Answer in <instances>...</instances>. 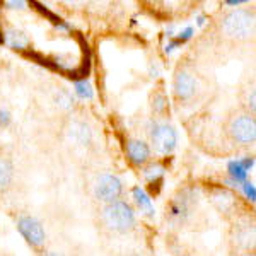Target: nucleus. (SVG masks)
Returning a JSON list of instances; mask_svg holds the SVG:
<instances>
[{
    "instance_id": "1",
    "label": "nucleus",
    "mask_w": 256,
    "mask_h": 256,
    "mask_svg": "<svg viewBox=\"0 0 256 256\" xmlns=\"http://www.w3.org/2000/svg\"><path fill=\"white\" fill-rule=\"evenodd\" d=\"M102 222L114 232H128L135 226V212L125 202H113L102 208Z\"/></svg>"
},
{
    "instance_id": "6",
    "label": "nucleus",
    "mask_w": 256,
    "mask_h": 256,
    "mask_svg": "<svg viewBox=\"0 0 256 256\" xmlns=\"http://www.w3.org/2000/svg\"><path fill=\"white\" fill-rule=\"evenodd\" d=\"M230 135L239 144H251L256 138V123L253 116H238L230 123Z\"/></svg>"
},
{
    "instance_id": "10",
    "label": "nucleus",
    "mask_w": 256,
    "mask_h": 256,
    "mask_svg": "<svg viewBox=\"0 0 256 256\" xmlns=\"http://www.w3.org/2000/svg\"><path fill=\"white\" fill-rule=\"evenodd\" d=\"M134 198H135V204L138 205V208L142 210V212H146L148 217H154L156 210H154V205H152L150 202V196L147 195L146 192H144L142 188H134Z\"/></svg>"
},
{
    "instance_id": "9",
    "label": "nucleus",
    "mask_w": 256,
    "mask_h": 256,
    "mask_svg": "<svg viewBox=\"0 0 256 256\" xmlns=\"http://www.w3.org/2000/svg\"><path fill=\"white\" fill-rule=\"evenodd\" d=\"M68 137L72 138L74 142L80 144V146H88L90 142V130L86 123L74 122L72 125L68 126Z\"/></svg>"
},
{
    "instance_id": "23",
    "label": "nucleus",
    "mask_w": 256,
    "mask_h": 256,
    "mask_svg": "<svg viewBox=\"0 0 256 256\" xmlns=\"http://www.w3.org/2000/svg\"><path fill=\"white\" fill-rule=\"evenodd\" d=\"M7 6H10L12 9H18V7L19 9H22V7L26 6V2H7Z\"/></svg>"
},
{
    "instance_id": "8",
    "label": "nucleus",
    "mask_w": 256,
    "mask_h": 256,
    "mask_svg": "<svg viewBox=\"0 0 256 256\" xmlns=\"http://www.w3.org/2000/svg\"><path fill=\"white\" fill-rule=\"evenodd\" d=\"M196 89V80L188 72H180L174 79V92L180 99H188Z\"/></svg>"
},
{
    "instance_id": "7",
    "label": "nucleus",
    "mask_w": 256,
    "mask_h": 256,
    "mask_svg": "<svg viewBox=\"0 0 256 256\" xmlns=\"http://www.w3.org/2000/svg\"><path fill=\"white\" fill-rule=\"evenodd\" d=\"M126 156L134 164L142 166V164H146L148 158H150V148H148L147 144L142 142V140H128Z\"/></svg>"
},
{
    "instance_id": "17",
    "label": "nucleus",
    "mask_w": 256,
    "mask_h": 256,
    "mask_svg": "<svg viewBox=\"0 0 256 256\" xmlns=\"http://www.w3.org/2000/svg\"><path fill=\"white\" fill-rule=\"evenodd\" d=\"M76 92L77 96L82 98V99H90L92 98V88L88 80H79L76 82Z\"/></svg>"
},
{
    "instance_id": "12",
    "label": "nucleus",
    "mask_w": 256,
    "mask_h": 256,
    "mask_svg": "<svg viewBox=\"0 0 256 256\" xmlns=\"http://www.w3.org/2000/svg\"><path fill=\"white\" fill-rule=\"evenodd\" d=\"M144 176H146V180L148 183L152 184V188H158L160 186V183H162V176H164V168L159 166V164H152V166H148L146 171H144ZM156 190V192H158Z\"/></svg>"
},
{
    "instance_id": "21",
    "label": "nucleus",
    "mask_w": 256,
    "mask_h": 256,
    "mask_svg": "<svg viewBox=\"0 0 256 256\" xmlns=\"http://www.w3.org/2000/svg\"><path fill=\"white\" fill-rule=\"evenodd\" d=\"M9 122H10V114H9V111L0 110V126L9 125Z\"/></svg>"
},
{
    "instance_id": "2",
    "label": "nucleus",
    "mask_w": 256,
    "mask_h": 256,
    "mask_svg": "<svg viewBox=\"0 0 256 256\" xmlns=\"http://www.w3.org/2000/svg\"><path fill=\"white\" fill-rule=\"evenodd\" d=\"M226 34L234 36V38H246L253 32L254 28V18L251 12L238 9L232 10L226 16L224 22H222Z\"/></svg>"
},
{
    "instance_id": "27",
    "label": "nucleus",
    "mask_w": 256,
    "mask_h": 256,
    "mask_svg": "<svg viewBox=\"0 0 256 256\" xmlns=\"http://www.w3.org/2000/svg\"><path fill=\"white\" fill-rule=\"evenodd\" d=\"M204 22H205V18H198V24H200V26H202Z\"/></svg>"
},
{
    "instance_id": "14",
    "label": "nucleus",
    "mask_w": 256,
    "mask_h": 256,
    "mask_svg": "<svg viewBox=\"0 0 256 256\" xmlns=\"http://www.w3.org/2000/svg\"><path fill=\"white\" fill-rule=\"evenodd\" d=\"M229 174L234 180V183H242L248 176V171L241 164V160H232L229 162Z\"/></svg>"
},
{
    "instance_id": "24",
    "label": "nucleus",
    "mask_w": 256,
    "mask_h": 256,
    "mask_svg": "<svg viewBox=\"0 0 256 256\" xmlns=\"http://www.w3.org/2000/svg\"><path fill=\"white\" fill-rule=\"evenodd\" d=\"M178 44H180V41H172V43H169L168 46H166V53H171L172 50H174Z\"/></svg>"
},
{
    "instance_id": "19",
    "label": "nucleus",
    "mask_w": 256,
    "mask_h": 256,
    "mask_svg": "<svg viewBox=\"0 0 256 256\" xmlns=\"http://www.w3.org/2000/svg\"><path fill=\"white\" fill-rule=\"evenodd\" d=\"M242 192H244V195L250 198L251 202L256 200V192H254V186L251 183H242Z\"/></svg>"
},
{
    "instance_id": "11",
    "label": "nucleus",
    "mask_w": 256,
    "mask_h": 256,
    "mask_svg": "<svg viewBox=\"0 0 256 256\" xmlns=\"http://www.w3.org/2000/svg\"><path fill=\"white\" fill-rule=\"evenodd\" d=\"M214 202H216L218 210H222V212H229V210H232V207L236 205L234 195L226 192V190H217V192L214 193Z\"/></svg>"
},
{
    "instance_id": "26",
    "label": "nucleus",
    "mask_w": 256,
    "mask_h": 256,
    "mask_svg": "<svg viewBox=\"0 0 256 256\" xmlns=\"http://www.w3.org/2000/svg\"><path fill=\"white\" fill-rule=\"evenodd\" d=\"M227 4H229V6H241V0H230V2H227Z\"/></svg>"
},
{
    "instance_id": "16",
    "label": "nucleus",
    "mask_w": 256,
    "mask_h": 256,
    "mask_svg": "<svg viewBox=\"0 0 256 256\" xmlns=\"http://www.w3.org/2000/svg\"><path fill=\"white\" fill-rule=\"evenodd\" d=\"M238 242L239 244H242L244 248H250L254 244V229L250 226H246L242 230H239L238 232Z\"/></svg>"
},
{
    "instance_id": "28",
    "label": "nucleus",
    "mask_w": 256,
    "mask_h": 256,
    "mask_svg": "<svg viewBox=\"0 0 256 256\" xmlns=\"http://www.w3.org/2000/svg\"><path fill=\"white\" fill-rule=\"evenodd\" d=\"M4 41H6V38H4V34L0 32V43H4Z\"/></svg>"
},
{
    "instance_id": "22",
    "label": "nucleus",
    "mask_w": 256,
    "mask_h": 256,
    "mask_svg": "<svg viewBox=\"0 0 256 256\" xmlns=\"http://www.w3.org/2000/svg\"><path fill=\"white\" fill-rule=\"evenodd\" d=\"M154 108L158 110V111H160L164 108V96H159L158 99H156V104H154Z\"/></svg>"
},
{
    "instance_id": "20",
    "label": "nucleus",
    "mask_w": 256,
    "mask_h": 256,
    "mask_svg": "<svg viewBox=\"0 0 256 256\" xmlns=\"http://www.w3.org/2000/svg\"><path fill=\"white\" fill-rule=\"evenodd\" d=\"M192 34H193V28H186V30H183L178 34V41H180V43L181 41H186L192 38Z\"/></svg>"
},
{
    "instance_id": "4",
    "label": "nucleus",
    "mask_w": 256,
    "mask_h": 256,
    "mask_svg": "<svg viewBox=\"0 0 256 256\" xmlns=\"http://www.w3.org/2000/svg\"><path fill=\"white\" fill-rule=\"evenodd\" d=\"M122 181L113 174H104L96 181V188H94V195L99 202L104 204H113L122 195Z\"/></svg>"
},
{
    "instance_id": "3",
    "label": "nucleus",
    "mask_w": 256,
    "mask_h": 256,
    "mask_svg": "<svg viewBox=\"0 0 256 256\" xmlns=\"http://www.w3.org/2000/svg\"><path fill=\"white\" fill-rule=\"evenodd\" d=\"M150 138L154 148L159 154H171L176 147V132L166 123H154L150 132Z\"/></svg>"
},
{
    "instance_id": "18",
    "label": "nucleus",
    "mask_w": 256,
    "mask_h": 256,
    "mask_svg": "<svg viewBox=\"0 0 256 256\" xmlns=\"http://www.w3.org/2000/svg\"><path fill=\"white\" fill-rule=\"evenodd\" d=\"M56 101H58V104L64 106V108H70V106H72V96H70L68 92H65V90H60L58 96H56Z\"/></svg>"
},
{
    "instance_id": "13",
    "label": "nucleus",
    "mask_w": 256,
    "mask_h": 256,
    "mask_svg": "<svg viewBox=\"0 0 256 256\" xmlns=\"http://www.w3.org/2000/svg\"><path fill=\"white\" fill-rule=\"evenodd\" d=\"M4 38H6V43L14 50H22V48H26V44H28L26 34L20 31H16V30H9Z\"/></svg>"
},
{
    "instance_id": "5",
    "label": "nucleus",
    "mask_w": 256,
    "mask_h": 256,
    "mask_svg": "<svg viewBox=\"0 0 256 256\" xmlns=\"http://www.w3.org/2000/svg\"><path fill=\"white\" fill-rule=\"evenodd\" d=\"M18 229H19V232L22 234V238L26 239L31 246H36V248L43 244L44 238H46L41 222L38 220V218L30 217V216H24V217L19 218Z\"/></svg>"
},
{
    "instance_id": "15",
    "label": "nucleus",
    "mask_w": 256,
    "mask_h": 256,
    "mask_svg": "<svg viewBox=\"0 0 256 256\" xmlns=\"http://www.w3.org/2000/svg\"><path fill=\"white\" fill-rule=\"evenodd\" d=\"M14 174V168H12L10 160L0 159V186H7Z\"/></svg>"
},
{
    "instance_id": "25",
    "label": "nucleus",
    "mask_w": 256,
    "mask_h": 256,
    "mask_svg": "<svg viewBox=\"0 0 256 256\" xmlns=\"http://www.w3.org/2000/svg\"><path fill=\"white\" fill-rule=\"evenodd\" d=\"M44 256H64L58 251H48V253H44Z\"/></svg>"
}]
</instances>
